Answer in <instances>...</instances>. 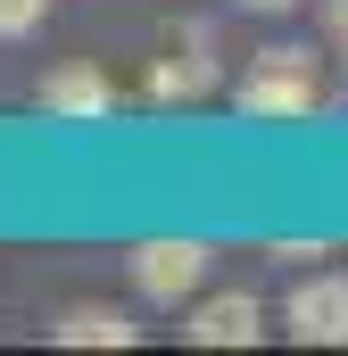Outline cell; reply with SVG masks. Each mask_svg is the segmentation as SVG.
I'll use <instances>...</instances> for the list:
<instances>
[{"mask_svg":"<svg viewBox=\"0 0 348 356\" xmlns=\"http://www.w3.org/2000/svg\"><path fill=\"white\" fill-rule=\"evenodd\" d=\"M232 108L249 124H299V116H315L324 108V58L299 50V42H265L241 67V83H232Z\"/></svg>","mask_w":348,"mask_h":356,"instance_id":"1","label":"cell"},{"mask_svg":"<svg viewBox=\"0 0 348 356\" xmlns=\"http://www.w3.org/2000/svg\"><path fill=\"white\" fill-rule=\"evenodd\" d=\"M125 273H133V290L150 307H191L207 290V273H216V249L191 241V232H158V241H133L125 249Z\"/></svg>","mask_w":348,"mask_h":356,"instance_id":"2","label":"cell"},{"mask_svg":"<svg viewBox=\"0 0 348 356\" xmlns=\"http://www.w3.org/2000/svg\"><path fill=\"white\" fill-rule=\"evenodd\" d=\"M282 332H290L299 348H348V273L340 266L299 273L290 298H282Z\"/></svg>","mask_w":348,"mask_h":356,"instance_id":"3","label":"cell"},{"mask_svg":"<svg viewBox=\"0 0 348 356\" xmlns=\"http://www.w3.org/2000/svg\"><path fill=\"white\" fill-rule=\"evenodd\" d=\"M33 99H42V116H58V124H108L116 83H108L100 58H58V67L33 83Z\"/></svg>","mask_w":348,"mask_h":356,"instance_id":"4","label":"cell"},{"mask_svg":"<svg viewBox=\"0 0 348 356\" xmlns=\"http://www.w3.org/2000/svg\"><path fill=\"white\" fill-rule=\"evenodd\" d=\"M182 340H191V348H258L265 340V307L249 290H199Z\"/></svg>","mask_w":348,"mask_h":356,"instance_id":"5","label":"cell"},{"mask_svg":"<svg viewBox=\"0 0 348 356\" xmlns=\"http://www.w3.org/2000/svg\"><path fill=\"white\" fill-rule=\"evenodd\" d=\"M199 91H216V42H207V25H182L150 58V99H199Z\"/></svg>","mask_w":348,"mask_h":356,"instance_id":"6","label":"cell"},{"mask_svg":"<svg viewBox=\"0 0 348 356\" xmlns=\"http://www.w3.org/2000/svg\"><path fill=\"white\" fill-rule=\"evenodd\" d=\"M50 340H58V348H133V340H141V323H133L125 307L84 298V307H67V315L50 323Z\"/></svg>","mask_w":348,"mask_h":356,"instance_id":"7","label":"cell"},{"mask_svg":"<svg viewBox=\"0 0 348 356\" xmlns=\"http://www.w3.org/2000/svg\"><path fill=\"white\" fill-rule=\"evenodd\" d=\"M42 17H50V0H0V42H25V33H42Z\"/></svg>","mask_w":348,"mask_h":356,"instance_id":"8","label":"cell"},{"mask_svg":"<svg viewBox=\"0 0 348 356\" xmlns=\"http://www.w3.org/2000/svg\"><path fill=\"white\" fill-rule=\"evenodd\" d=\"M324 50L340 58V75H348V0H324Z\"/></svg>","mask_w":348,"mask_h":356,"instance_id":"9","label":"cell"},{"mask_svg":"<svg viewBox=\"0 0 348 356\" xmlns=\"http://www.w3.org/2000/svg\"><path fill=\"white\" fill-rule=\"evenodd\" d=\"M249 17H290V8H307V0H241Z\"/></svg>","mask_w":348,"mask_h":356,"instance_id":"10","label":"cell"}]
</instances>
